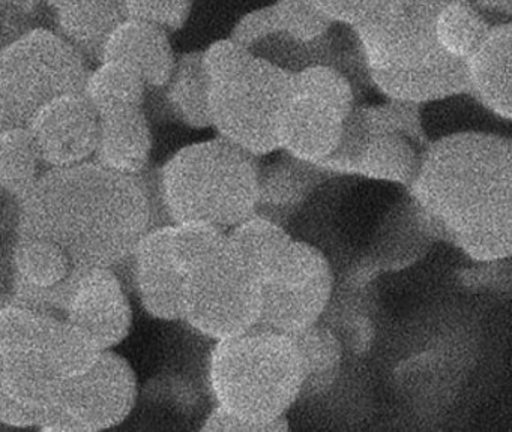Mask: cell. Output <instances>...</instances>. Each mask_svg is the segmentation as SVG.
<instances>
[{
    "mask_svg": "<svg viewBox=\"0 0 512 432\" xmlns=\"http://www.w3.org/2000/svg\"><path fill=\"white\" fill-rule=\"evenodd\" d=\"M17 204V236L58 243L79 275L128 263L154 227V203L143 176L116 173L95 159L46 168Z\"/></svg>",
    "mask_w": 512,
    "mask_h": 432,
    "instance_id": "1",
    "label": "cell"
},
{
    "mask_svg": "<svg viewBox=\"0 0 512 432\" xmlns=\"http://www.w3.org/2000/svg\"><path fill=\"white\" fill-rule=\"evenodd\" d=\"M425 227L476 263L512 258V138L454 132L428 143L409 188Z\"/></svg>",
    "mask_w": 512,
    "mask_h": 432,
    "instance_id": "2",
    "label": "cell"
},
{
    "mask_svg": "<svg viewBox=\"0 0 512 432\" xmlns=\"http://www.w3.org/2000/svg\"><path fill=\"white\" fill-rule=\"evenodd\" d=\"M454 0H382L352 27L368 77L383 96L424 105L470 95L469 63L440 48L436 21Z\"/></svg>",
    "mask_w": 512,
    "mask_h": 432,
    "instance_id": "3",
    "label": "cell"
},
{
    "mask_svg": "<svg viewBox=\"0 0 512 432\" xmlns=\"http://www.w3.org/2000/svg\"><path fill=\"white\" fill-rule=\"evenodd\" d=\"M259 173V156L218 135L167 159L158 197L169 224L205 222L227 231L257 212Z\"/></svg>",
    "mask_w": 512,
    "mask_h": 432,
    "instance_id": "4",
    "label": "cell"
},
{
    "mask_svg": "<svg viewBox=\"0 0 512 432\" xmlns=\"http://www.w3.org/2000/svg\"><path fill=\"white\" fill-rule=\"evenodd\" d=\"M215 404L242 416L275 422L302 396L304 369L292 336L253 327L221 339L209 357Z\"/></svg>",
    "mask_w": 512,
    "mask_h": 432,
    "instance_id": "5",
    "label": "cell"
},
{
    "mask_svg": "<svg viewBox=\"0 0 512 432\" xmlns=\"http://www.w3.org/2000/svg\"><path fill=\"white\" fill-rule=\"evenodd\" d=\"M419 108L394 99L353 108L340 146L320 167L410 188L428 146Z\"/></svg>",
    "mask_w": 512,
    "mask_h": 432,
    "instance_id": "6",
    "label": "cell"
},
{
    "mask_svg": "<svg viewBox=\"0 0 512 432\" xmlns=\"http://www.w3.org/2000/svg\"><path fill=\"white\" fill-rule=\"evenodd\" d=\"M88 75L85 54L61 33L26 30L0 53V129L26 128L53 99L82 93Z\"/></svg>",
    "mask_w": 512,
    "mask_h": 432,
    "instance_id": "7",
    "label": "cell"
},
{
    "mask_svg": "<svg viewBox=\"0 0 512 432\" xmlns=\"http://www.w3.org/2000/svg\"><path fill=\"white\" fill-rule=\"evenodd\" d=\"M292 69L251 54L232 72L211 80L212 128L253 155L280 149L278 128L292 95Z\"/></svg>",
    "mask_w": 512,
    "mask_h": 432,
    "instance_id": "8",
    "label": "cell"
},
{
    "mask_svg": "<svg viewBox=\"0 0 512 432\" xmlns=\"http://www.w3.org/2000/svg\"><path fill=\"white\" fill-rule=\"evenodd\" d=\"M260 311L262 281L229 240L187 273L184 321L202 335L215 341L241 335L259 323Z\"/></svg>",
    "mask_w": 512,
    "mask_h": 432,
    "instance_id": "9",
    "label": "cell"
},
{
    "mask_svg": "<svg viewBox=\"0 0 512 432\" xmlns=\"http://www.w3.org/2000/svg\"><path fill=\"white\" fill-rule=\"evenodd\" d=\"M59 315L23 303L0 311V395L50 410L64 378L56 369L52 335Z\"/></svg>",
    "mask_w": 512,
    "mask_h": 432,
    "instance_id": "10",
    "label": "cell"
},
{
    "mask_svg": "<svg viewBox=\"0 0 512 432\" xmlns=\"http://www.w3.org/2000/svg\"><path fill=\"white\" fill-rule=\"evenodd\" d=\"M334 291V273L322 251L293 239L262 279V311L254 327L295 335L320 323Z\"/></svg>",
    "mask_w": 512,
    "mask_h": 432,
    "instance_id": "11",
    "label": "cell"
},
{
    "mask_svg": "<svg viewBox=\"0 0 512 432\" xmlns=\"http://www.w3.org/2000/svg\"><path fill=\"white\" fill-rule=\"evenodd\" d=\"M137 377L130 363L104 350L85 374L68 378L59 389L41 431L98 432L121 425L137 401Z\"/></svg>",
    "mask_w": 512,
    "mask_h": 432,
    "instance_id": "12",
    "label": "cell"
},
{
    "mask_svg": "<svg viewBox=\"0 0 512 432\" xmlns=\"http://www.w3.org/2000/svg\"><path fill=\"white\" fill-rule=\"evenodd\" d=\"M26 128L44 167H71L95 158L100 114L85 93H68L40 108Z\"/></svg>",
    "mask_w": 512,
    "mask_h": 432,
    "instance_id": "13",
    "label": "cell"
},
{
    "mask_svg": "<svg viewBox=\"0 0 512 432\" xmlns=\"http://www.w3.org/2000/svg\"><path fill=\"white\" fill-rule=\"evenodd\" d=\"M103 350L121 344L133 326V309L115 269L97 267L77 276L62 311Z\"/></svg>",
    "mask_w": 512,
    "mask_h": 432,
    "instance_id": "14",
    "label": "cell"
},
{
    "mask_svg": "<svg viewBox=\"0 0 512 432\" xmlns=\"http://www.w3.org/2000/svg\"><path fill=\"white\" fill-rule=\"evenodd\" d=\"M13 270L16 284L13 302L62 315L79 273L70 255L58 243L41 237L17 236Z\"/></svg>",
    "mask_w": 512,
    "mask_h": 432,
    "instance_id": "15",
    "label": "cell"
},
{
    "mask_svg": "<svg viewBox=\"0 0 512 432\" xmlns=\"http://www.w3.org/2000/svg\"><path fill=\"white\" fill-rule=\"evenodd\" d=\"M172 224L152 227L131 257L134 284L143 309L158 320H184L187 273L172 251Z\"/></svg>",
    "mask_w": 512,
    "mask_h": 432,
    "instance_id": "16",
    "label": "cell"
},
{
    "mask_svg": "<svg viewBox=\"0 0 512 432\" xmlns=\"http://www.w3.org/2000/svg\"><path fill=\"white\" fill-rule=\"evenodd\" d=\"M352 111L292 89L278 128L280 149L302 161L322 165L340 146Z\"/></svg>",
    "mask_w": 512,
    "mask_h": 432,
    "instance_id": "17",
    "label": "cell"
},
{
    "mask_svg": "<svg viewBox=\"0 0 512 432\" xmlns=\"http://www.w3.org/2000/svg\"><path fill=\"white\" fill-rule=\"evenodd\" d=\"M101 60H115L130 66L142 75L146 86L151 87H166L176 65L169 32L134 18H125L110 33Z\"/></svg>",
    "mask_w": 512,
    "mask_h": 432,
    "instance_id": "18",
    "label": "cell"
},
{
    "mask_svg": "<svg viewBox=\"0 0 512 432\" xmlns=\"http://www.w3.org/2000/svg\"><path fill=\"white\" fill-rule=\"evenodd\" d=\"M151 152V126L143 108L100 116L95 161L125 176H143Z\"/></svg>",
    "mask_w": 512,
    "mask_h": 432,
    "instance_id": "19",
    "label": "cell"
},
{
    "mask_svg": "<svg viewBox=\"0 0 512 432\" xmlns=\"http://www.w3.org/2000/svg\"><path fill=\"white\" fill-rule=\"evenodd\" d=\"M470 95L497 117L512 122V23L491 29L469 62Z\"/></svg>",
    "mask_w": 512,
    "mask_h": 432,
    "instance_id": "20",
    "label": "cell"
},
{
    "mask_svg": "<svg viewBox=\"0 0 512 432\" xmlns=\"http://www.w3.org/2000/svg\"><path fill=\"white\" fill-rule=\"evenodd\" d=\"M325 168L284 152L283 156L260 164L257 213L283 224L325 176Z\"/></svg>",
    "mask_w": 512,
    "mask_h": 432,
    "instance_id": "21",
    "label": "cell"
},
{
    "mask_svg": "<svg viewBox=\"0 0 512 432\" xmlns=\"http://www.w3.org/2000/svg\"><path fill=\"white\" fill-rule=\"evenodd\" d=\"M50 9L56 32L97 60L110 33L127 18L124 0H55Z\"/></svg>",
    "mask_w": 512,
    "mask_h": 432,
    "instance_id": "22",
    "label": "cell"
},
{
    "mask_svg": "<svg viewBox=\"0 0 512 432\" xmlns=\"http://www.w3.org/2000/svg\"><path fill=\"white\" fill-rule=\"evenodd\" d=\"M164 89L167 107L179 122L196 129L212 126L211 78L203 65L202 51L179 56Z\"/></svg>",
    "mask_w": 512,
    "mask_h": 432,
    "instance_id": "23",
    "label": "cell"
},
{
    "mask_svg": "<svg viewBox=\"0 0 512 432\" xmlns=\"http://www.w3.org/2000/svg\"><path fill=\"white\" fill-rule=\"evenodd\" d=\"M227 240L233 252L262 281L283 257L293 239L283 224L256 212L227 230Z\"/></svg>",
    "mask_w": 512,
    "mask_h": 432,
    "instance_id": "24",
    "label": "cell"
},
{
    "mask_svg": "<svg viewBox=\"0 0 512 432\" xmlns=\"http://www.w3.org/2000/svg\"><path fill=\"white\" fill-rule=\"evenodd\" d=\"M146 83L139 72L115 60H100L89 71L85 93L100 116L113 111L142 108Z\"/></svg>",
    "mask_w": 512,
    "mask_h": 432,
    "instance_id": "25",
    "label": "cell"
},
{
    "mask_svg": "<svg viewBox=\"0 0 512 432\" xmlns=\"http://www.w3.org/2000/svg\"><path fill=\"white\" fill-rule=\"evenodd\" d=\"M290 336L298 348L304 369L302 396H316L326 392L340 371L343 359L340 339L320 323Z\"/></svg>",
    "mask_w": 512,
    "mask_h": 432,
    "instance_id": "26",
    "label": "cell"
},
{
    "mask_svg": "<svg viewBox=\"0 0 512 432\" xmlns=\"http://www.w3.org/2000/svg\"><path fill=\"white\" fill-rule=\"evenodd\" d=\"M493 24L470 0H454L440 11L436 36L440 48L449 57L469 63L481 50Z\"/></svg>",
    "mask_w": 512,
    "mask_h": 432,
    "instance_id": "27",
    "label": "cell"
},
{
    "mask_svg": "<svg viewBox=\"0 0 512 432\" xmlns=\"http://www.w3.org/2000/svg\"><path fill=\"white\" fill-rule=\"evenodd\" d=\"M44 165L28 128L0 129V186L11 197H25L38 182Z\"/></svg>",
    "mask_w": 512,
    "mask_h": 432,
    "instance_id": "28",
    "label": "cell"
},
{
    "mask_svg": "<svg viewBox=\"0 0 512 432\" xmlns=\"http://www.w3.org/2000/svg\"><path fill=\"white\" fill-rule=\"evenodd\" d=\"M103 348L82 327L61 317L52 335V354L56 369L64 380L85 374L103 354Z\"/></svg>",
    "mask_w": 512,
    "mask_h": 432,
    "instance_id": "29",
    "label": "cell"
},
{
    "mask_svg": "<svg viewBox=\"0 0 512 432\" xmlns=\"http://www.w3.org/2000/svg\"><path fill=\"white\" fill-rule=\"evenodd\" d=\"M278 35L298 45H313L328 35L335 21L314 0H275Z\"/></svg>",
    "mask_w": 512,
    "mask_h": 432,
    "instance_id": "30",
    "label": "cell"
},
{
    "mask_svg": "<svg viewBox=\"0 0 512 432\" xmlns=\"http://www.w3.org/2000/svg\"><path fill=\"white\" fill-rule=\"evenodd\" d=\"M172 251L185 273L227 243V231L205 222L172 224Z\"/></svg>",
    "mask_w": 512,
    "mask_h": 432,
    "instance_id": "31",
    "label": "cell"
},
{
    "mask_svg": "<svg viewBox=\"0 0 512 432\" xmlns=\"http://www.w3.org/2000/svg\"><path fill=\"white\" fill-rule=\"evenodd\" d=\"M127 18L155 24L167 32L187 23L193 0H124Z\"/></svg>",
    "mask_w": 512,
    "mask_h": 432,
    "instance_id": "32",
    "label": "cell"
},
{
    "mask_svg": "<svg viewBox=\"0 0 512 432\" xmlns=\"http://www.w3.org/2000/svg\"><path fill=\"white\" fill-rule=\"evenodd\" d=\"M290 425L287 416L275 422H260L251 417L242 416L235 411L227 410L215 404L214 410L209 413L203 422L202 431L206 432H284L289 431Z\"/></svg>",
    "mask_w": 512,
    "mask_h": 432,
    "instance_id": "33",
    "label": "cell"
},
{
    "mask_svg": "<svg viewBox=\"0 0 512 432\" xmlns=\"http://www.w3.org/2000/svg\"><path fill=\"white\" fill-rule=\"evenodd\" d=\"M278 33L280 32H278L277 18H275L272 5H269L253 9V11L242 15L233 26L230 38L253 51L254 47Z\"/></svg>",
    "mask_w": 512,
    "mask_h": 432,
    "instance_id": "34",
    "label": "cell"
},
{
    "mask_svg": "<svg viewBox=\"0 0 512 432\" xmlns=\"http://www.w3.org/2000/svg\"><path fill=\"white\" fill-rule=\"evenodd\" d=\"M253 54L250 48L236 42L235 39H218L202 51L203 65L209 78L221 77L232 72Z\"/></svg>",
    "mask_w": 512,
    "mask_h": 432,
    "instance_id": "35",
    "label": "cell"
},
{
    "mask_svg": "<svg viewBox=\"0 0 512 432\" xmlns=\"http://www.w3.org/2000/svg\"><path fill=\"white\" fill-rule=\"evenodd\" d=\"M335 23L347 24L355 27L356 24L370 17L382 0H314Z\"/></svg>",
    "mask_w": 512,
    "mask_h": 432,
    "instance_id": "36",
    "label": "cell"
},
{
    "mask_svg": "<svg viewBox=\"0 0 512 432\" xmlns=\"http://www.w3.org/2000/svg\"><path fill=\"white\" fill-rule=\"evenodd\" d=\"M50 410L32 407L0 395V422L13 428H43Z\"/></svg>",
    "mask_w": 512,
    "mask_h": 432,
    "instance_id": "37",
    "label": "cell"
},
{
    "mask_svg": "<svg viewBox=\"0 0 512 432\" xmlns=\"http://www.w3.org/2000/svg\"><path fill=\"white\" fill-rule=\"evenodd\" d=\"M476 8L490 21V17H502L512 23V0H475Z\"/></svg>",
    "mask_w": 512,
    "mask_h": 432,
    "instance_id": "38",
    "label": "cell"
}]
</instances>
